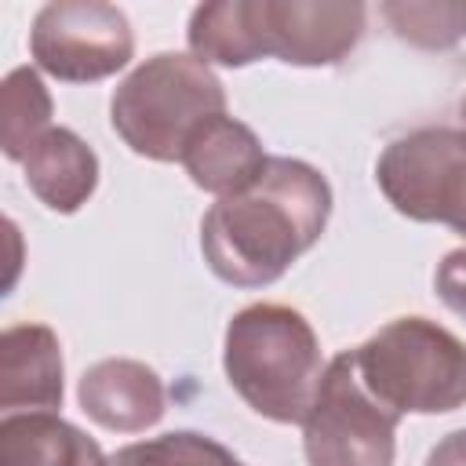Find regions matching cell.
Listing matches in <instances>:
<instances>
[{"label":"cell","mask_w":466,"mask_h":466,"mask_svg":"<svg viewBox=\"0 0 466 466\" xmlns=\"http://www.w3.org/2000/svg\"><path fill=\"white\" fill-rule=\"evenodd\" d=\"M22 171L33 197L58 215L80 211L98 186V157L69 127H47L25 153Z\"/></svg>","instance_id":"cell-12"},{"label":"cell","mask_w":466,"mask_h":466,"mask_svg":"<svg viewBox=\"0 0 466 466\" xmlns=\"http://www.w3.org/2000/svg\"><path fill=\"white\" fill-rule=\"evenodd\" d=\"M397 422L357 375L353 353L328 360L320 390L302 419V451L309 466H393Z\"/></svg>","instance_id":"cell-6"},{"label":"cell","mask_w":466,"mask_h":466,"mask_svg":"<svg viewBox=\"0 0 466 466\" xmlns=\"http://www.w3.org/2000/svg\"><path fill=\"white\" fill-rule=\"evenodd\" d=\"M379 11L397 40L426 51H448L466 36V0H393Z\"/></svg>","instance_id":"cell-15"},{"label":"cell","mask_w":466,"mask_h":466,"mask_svg":"<svg viewBox=\"0 0 466 466\" xmlns=\"http://www.w3.org/2000/svg\"><path fill=\"white\" fill-rule=\"evenodd\" d=\"M226 113V87L193 55L160 51L135 66L109 98V124L120 142L146 160H182L200 124Z\"/></svg>","instance_id":"cell-4"},{"label":"cell","mask_w":466,"mask_h":466,"mask_svg":"<svg viewBox=\"0 0 466 466\" xmlns=\"http://www.w3.org/2000/svg\"><path fill=\"white\" fill-rule=\"evenodd\" d=\"M109 466H244L226 444L197 430H171L109 455Z\"/></svg>","instance_id":"cell-16"},{"label":"cell","mask_w":466,"mask_h":466,"mask_svg":"<svg viewBox=\"0 0 466 466\" xmlns=\"http://www.w3.org/2000/svg\"><path fill=\"white\" fill-rule=\"evenodd\" d=\"M51 91L44 87L40 73L29 66H18L4 76L0 87V146L7 160H25V153L33 149V142L55 127L51 124Z\"/></svg>","instance_id":"cell-14"},{"label":"cell","mask_w":466,"mask_h":466,"mask_svg":"<svg viewBox=\"0 0 466 466\" xmlns=\"http://www.w3.org/2000/svg\"><path fill=\"white\" fill-rule=\"evenodd\" d=\"M350 353L360 382L400 419L466 404V342L430 317H397Z\"/></svg>","instance_id":"cell-5"},{"label":"cell","mask_w":466,"mask_h":466,"mask_svg":"<svg viewBox=\"0 0 466 466\" xmlns=\"http://www.w3.org/2000/svg\"><path fill=\"white\" fill-rule=\"evenodd\" d=\"M76 400L91 422L113 433H142L167 411L164 379L131 357H106L76 382Z\"/></svg>","instance_id":"cell-9"},{"label":"cell","mask_w":466,"mask_h":466,"mask_svg":"<svg viewBox=\"0 0 466 466\" xmlns=\"http://www.w3.org/2000/svg\"><path fill=\"white\" fill-rule=\"evenodd\" d=\"M266 160L269 157L258 135L244 120L218 113L193 131L178 164L186 167L197 189L215 193V197H233V193H244L262 175Z\"/></svg>","instance_id":"cell-11"},{"label":"cell","mask_w":466,"mask_h":466,"mask_svg":"<svg viewBox=\"0 0 466 466\" xmlns=\"http://www.w3.org/2000/svg\"><path fill=\"white\" fill-rule=\"evenodd\" d=\"M375 182L397 215L466 237V131L415 127L386 142Z\"/></svg>","instance_id":"cell-7"},{"label":"cell","mask_w":466,"mask_h":466,"mask_svg":"<svg viewBox=\"0 0 466 466\" xmlns=\"http://www.w3.org/2000/svg\"><path fill=\"white\" fill-rule=\"evenodd\" d=\"M459 120H462V131H466V95H462V102H459Z\"/></svg>","instance_id":"cell-19"},{"label":"cell","mask_w":466,"mask_h":466,"mask_svg":"<svg viewBox=\"0 0 466 466\" xmlns=\"http://www.w3.org/2000/svg\"><path fill=\"white\" fill-rule=\"evenodd\" d=\"M331 218L328 178L295 157H269L262 175L233 197H218L200 218L208 269L233 288L277 284Z\"/></svg>","instance_id":"cell-1"},{"label":"cell","mask_w":466,"mask_h":466,"mask_svg":"<svg viewBox=\"0 0 466 466\" xmlns=\"http://www.w3.org/2000/svg\"><path fill=\"white\" fill-rule=\"evenodd\" d=\"M368 7L350 0H211L193 7L186 40L204 66L240 69L266 55L288 66H339L364 36Z\"/></svg>","instance_id":"cell-2"},{"label":"cell","mask_w":466,"mask_h":466,"mask_svg":"<svg viewBox=\"0 0 466 466\" xmlns=\"http://www.w3.org/2000/svg\"><path fill=\"white\" fill-rule=\"evenodd\" d=\"M433 288H437L441 302L466 320V248H455L437 262Z\"/></svg>","instance_id":"cell-17"},{"label":"cell","mask_w":466,"mask_h":466,"mask_svg":"<svg viewBox=\"0 0 466 466\" xmlns=\"http://www.w3.org/2000/svg\"><path fill=\"white\" fill-rule=\"evenodd\" d=\"M426 466H466V430L444 433V437L430 448Z\"/></svg>","instance_id":"cell-18"},{"label":"cell","mask_w":466,"mask_h":466,"mask_svg":"<svg viewBox=\"0 0 466 466\" xmlns=\"http://www.w3.org/2000/svg\"><path fill=\"white\" fill-rule=\"evenodd\" d=\"M36 69L66 84H95L120 73L135 55L127 15L106 0H51L29 29Z\"/></svg>","instance_id":"cell-8"},{"label":"cell","mask_w":466,"mask_h":466,"mask_svg":"<svg viewBox=\"0 0 466 466\" xmlns=\"http://www.w3.org/2000/svg\"><path fill=\"white\" fill-rule=\"evenodd\" d=\"M66 393L62 342L47 324H11L0 335V408L55 411Z\"/></svg>","instance_id":"cell-10"},{"label":"cell","mask_w":466,"mask_h":466,"mask_svg":"<svg viewBox=\"0 0 466 466\" xmlns=\"http://www.w3.org/2000/svg\"><path fill=\"white\" fill-rule=\"evenodd\" d=\"M0 466H109V459L55 411H11L0 419Z\"/></svg>","instance_id":"cell-13"},{"label":"cell","mask_w":466,"mask_h":466,"mask_svg":"<svg viewBox=\"0 0 466 466\" xmlns=\"http://www.w3.org/2000/svg\"><path fill=\"white\" fill-rule=\"evenodd\" d=\"M222 368L255 415L280 426H302L328 364L320 360L313 324L299 309L284 302H251L226 324Z\"/></svg>","instance_id":"cell-3"}]
</instances>
